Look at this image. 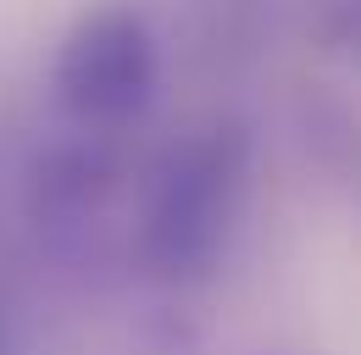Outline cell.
Here are the masks:
<instances>
[{
  "mask_svg": "<svg viewBox=\"0 0 361 355\" xmlns=\"http://www.w3.org/2000/svg\"><path fill=\"white\" fill-rule=\"evenodd\" d=\"M0 355H6V306H0Z\"/></svg>",
  "mask_w": 361,
  "mask_h": 355,
  "instance_id": "3957f363",
  "label": "cell"
},
{
  "mask_svg": "<svg viewBox=\"0 0 361 355\" xmlns=\"http://www.w3.org/2000/svg\"><path fill=\"white\" fill-rule=\"evenodd\" d=\"M56 94L84 128H123L156 94V39L134 6H100L73 23L56 56Z\"/></svg>",
  "mask_w": 361,
  "mask_h": 355,
  "instance_id": "7a4b0ae2",
  "label": "cell"
},
{
  "mask_svg": "<svg viewBox=\"0 0 361 355\" xmlns=\"http://www.w3.org/2000/svg\"><path fill=\"white\" fill-rule=\"evenodd\" d=\"M245 167L250 144L233 123H212L167 150L139 222V261L156 278L189 283L217 266L245 200Z\"/></svg>",
  "mask_w": 361,
  "mask_h": 355,
  "instance_id": "6da1fadb",
  "label": "cell"
}]
</instances>
